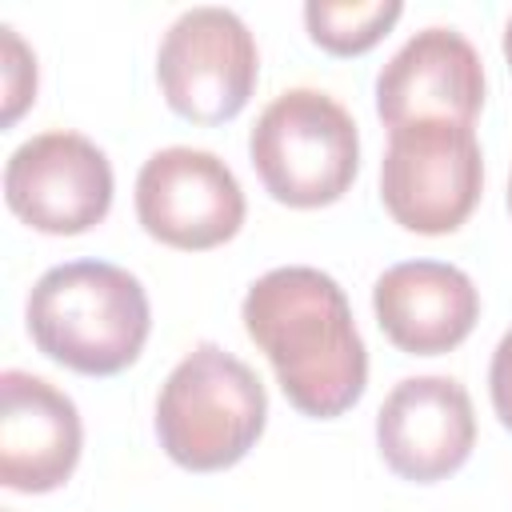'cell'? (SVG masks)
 <instances>
[{
    "label": "cell",
    "mask_w": 512,
    "mask_h": 512,
    "mask_svg": "<svg viewBox=\"0 0 512 512\" xmlns=\"http://www.w3.org/2000/svg\"><path fill=\"white\" fill-rule=\"evenodd\" d=\"M376 444L384 464L412 484L452 476L476 444L472 396L452 376H408L376 412Z\"/></svg>",
    "instance_id": "obj_9"
},
{
    "label": "cell",
    "mask_w": 512,
    "mask_h": 512,
    "mask_svg": "<svg viewBox=\"0 0 512 512\" xmlns=\"http://www.w3.org/2000/svg\"><path fill=\"white\" fill-rule=\"evenodd\" d=\"M0 40H4V124H12L28 108V100H36V56L8 24L0 28Z\"/></svg>",
    "instance_id": "obj_14"
},
{
    "label": "cell",
    "mask_w": 512,
    "mask_h": 512,
    "mask_svg": "<svg viewBox=\"0 0 512 512\" xmlns=\"http://www.w3.org/2000/svg\"><path fill=\"white\" fill-rule=\"evenodd\" d=\"M400 12H404L400 0H364V4L312 0V4H304V24H308V36L324 52H332V56H360L376 40H384V32L400 20Z\"/></svg>",
    "instance_id": "obj_13"
},
{
    "label": "cell",
    "mask_w": 512,
    "mask_h": 512,
    "mask_svg": "<svg viewBox=\"0 0 512 512\" xmlns=\"http://www.w3.org/2000/svg\"><path fill=\"white\" fill-rule=\"evenodd\" d=\"M148 328V292L120 264H56L28 292V332L36 348L80 376L124 372L140 356Z\"/></svg>",
    "instance_id": "obj_2"
},
{
    "label": "cell",
    "mask_w": 512,
    "mask_h": 512,
    "mask_svg": "<svg viewBox=\"0 0 512 512\" xmlns=\"http://www.w3.org/2000/svg\"><path fill=\"white\" fill-rule=\"evenodd\" d=\"M484 104L480 52L456 28L416 32L376 76V112L396 132L416 120L472 128Z\"/></svg>",
    "instance_id": "obj_10"
},
{
    "label": "cell",
    "mask_w": 512,
    "mask_h": 512,
    "mask_svg": "<svg viewBox=\"0 0 512 512\" xmlns=\"http://www.w3.org/2000/svg\"><path fill=\"white\" fill-rule=\"evenodd\" d=\"M240 320L296 412L332 420L364 396L368 352L348 296L328 272L308 264L264 272L248 288Z\"/></svg>",
    "instance_id": "obj_1"
},
{
    "label": "cell",
    "mask_w": 512,
    "mask_h": 512,
    "mask_svg": "<svg viewBox=\"0 0 512 512\" xmlns=\"http://www.w3.org/2000/svg\"><path fill=\"white\" fill-rule=\"evenodd\" d=\"M248 152L268 196L288 208H324L340 200L360 168L356 120L320 88L280 92L260 112Z\"/></svg>",
    "instance_id": "obj_4"
},
{
    "label": "cell",
    "mask_w": 512,
    "mask_h": 512,
    "mask_svg": "<svg viewBox=\"0 0 512 512\" xmlns=\"http://www.w3.org/2000/svg\"><path fill=\"white\" fill-rule=\"evenodd\" d=\"M4 200L28 228L48 236H76L108 216L112 164L80 132H40L8 156Z\"/></svg>",
    "instance_id": "obj_7"
},
{
    "label": "cell",
    "mask_w": 512,
    "mask_h": 512,
    "mask_svg": "<svg viewBox=\"0 0 512 512\" xmlns=\"http://www.w3.org/2000/svg\"><path fill=\"white\" fill-rule=\"evenodd\" d=\"M136 216L168 248L204 252L244 224V192L232 168L204 148H160L136 176Z\"/></svg>",
    "instance_id": "obj_8"
},
{
    "label": "cell",
    "mask_w": 512,
    "mask_h": 512,
    "mask_svg": "<svg viewBox=\"0 0 512 512\" xmlns=\"http://www.w3.org/2000/svg\"><path fill=\"white\" fill-rule=\"evenodd\" d=\"M260 76V52L232 8L200 4L172 20L156 52V80L168 108L196 124H224L244 112Z\"/></svg>",
    "instance_id": "obj_6"
},
{
    "label": "cell",
    "mask_w": 512,
    "mask_h": 512,
    "mask_svg": "<svg viewBox=\"0 0 512 512\" xmlns=\"http://www.w3.org/2000/svg\"><path fill=\"white\" fill-rule=\"evenodd\" d=\"M84 428L72 396L32 372L0 376V484L16 492L60 488L80 460Z\"/></svg>",
    "instance_id": "obj_11"
},
{
    "label": "cell",
    "mask_w": 512,
    "mask_h": 512,
    "mask_svg": "<svg viewBox=\"0 0 512 512\" xmlns=\"http://www.w3.org/2000/svg\"><path fill=\"white\" fill-rule=\"evenodd\" d=\"M504 60H508V68H512V20H508V28H504Z\"/></svg>",
    "instance_id": "obj_16"
},
{
    "label": "cell",
    "mask_w": 512,
    "mask_h": 512,
    "mask_svg": "<svg viewBox=\"0 0 512 512\" xmlns=\"http://www.w3.org/2000/svg\"><path fill=\"white\" fill-rule=\"evenodd\" d=\"M484 188L480 140L464 124L416 120L388 136L380 160V200L388 216L420 236L456 232Z\"/></svg>",
    "instance_id": "obj_5"
},
{
    "label": "cell",
    "mask_w": 512,
    "mask_h": 512,
    "mask_svg": "<svg viewBox=\"0 0 512 512\" xmlns=\"http://www.w3.org/2000/svg\"><path fill=\"white\" fill-rule=\"evenodd\" d=\"M268 420L260 376L220 344H196L156 400L160 448L188 472H220L248 456Z\"/></svg>",
    "instance_id": "obj_3"
},
{
    "label": "cell",
    "mask_w": 512,
    "mask_h": 512,
    "mask_svg": "<svg viewBox=\"0 0 512 512\" xmlns=\"http://www.w3.org/2000/svg\"><path fill=\"white\" fill-rule=\"evenodd\" d=\"M488 392H492V408H496L500 424L512 432V328L500 336V344H496V352H492Z\"/></svg>",
    "instance_id": "obj_15"
},
{
    "label": "cell",
    "mask_w": 512,
    "mask_h": 512,
    "mask_svg": "<svg viewBox=\"0 0 512 512\" xmlns=\"http://www.w3.org/2000/svg\"><path fill=\"white\" fill-rule=\"evenodd\" d=\"M508 208H512V180H508Z\"/></svg>",
    "instance_id": "obj_17"
},
{
    "label": "cell",
    "mask_w": 512,
    "mask_h": 512,
    "mask_svg": "<svg viewBox=\"0 0 512 512\" xmlns=\"http://www.w3.org/2000/svg\"><path fill=\"white\" fill-rule=\"evenodd\" d=\"M372 308L384 336L412 356L452 352L480 316V292L456 264L444 260H404L392 264L376 288Z\"/></svg>",
    "instance_id": "obj_12"
}]
</instances>
